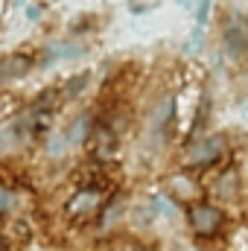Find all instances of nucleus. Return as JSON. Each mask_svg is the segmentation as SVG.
<instances>
[{
	"mask_svg": "<svg viewBox=\"0 0 248 251\" xmlns=\"http://www.w3.org/2000/svg\"><path fill=\"white\" fill-rule=\"evenodd\" d=\"M102 207V193L97 190H79L70 201H67V219L76 222V225H85L91 222Z\"/></svg>",
	"mask_w": 248,
	"mask_h": 251,
	"instance_id": "f257e3e1",
	"label": "nucleus"
},
{
	"mask_svg": "<svg viewBox=\"0 0 248 251\" xmlns=\"http://www.w3.org/2000/svg\"><path fill=\"white\" fill-rule=\"evenodd\" d=\"M225 149H228L225 137L210 134V137H201V140H196L193 146H187L184 158H187V164L201 167V164H213V161H219V158L225 155Z\"/></svg>",
	"mask_w": 248,
	"mask_h": 251,
	"instance_id": "f03ea898",
	"label": "nucleus"
},
{
	"mask_svg": "<svg viewBox=\"0 0 248 251\" xmlns=\"http://www.w3.org/2000/svg\"><path fill=\"white\" fill-rule=\"evenodd\" d=\"M222 222H225V216H222V210H219L216 204H193V207H190V225H193V231L201 234V237L216 234V231L222 228Z\"/></svg>",
	"mask_w": 248,
	"mask_h": 251,
	"instance_id": "7ed1b4c3",
	"label": "nucleus"
},
{
	"mask_svg": "<svg viewBox=\"0 0 248 251\" xmlns=\"http://www.w3.org/2000/svg\"><path fill=\"white\" fill-rule=\"evenodd\" d=\"M225 50L231 56H240L248 50V21L246 18H234L228 26H225Z\"/></svg>",
	"mask_w": 248,
	"mask_h": 251,
	"instance_id": "20e7f679",
	"label": "nucleus"
},
{
	"mask_svg": "<svg viewBox=\"0 0 248 251\" xmlns=\"http://www.w3.org/2000/svg\"><path fill=\"white\" fill-rule=\"evenodd\" d=\"M26 73H29V59L26 56H6V59H0V85L15 82V79H21Z\"/></svg>",
	"mask_w": 248,
	"mask_h": 251,
	"instance_id": "39448f33",
	"label": "nucleus"
},
{
	"mask_svg": "<svg viewBox=\"0 0 248 251\" xmlns=\"http://www.w3.org/2000/svg\"><path fill=\"white\" fill-rule=\"evenodd\" d=\"M91 134V114H79L64 131V146H76Z\"/></svg>",
	"mask_w": 248,
	"mask_h": 251,
	"instance_id": "423d86ee",
	"label": "nucleus"
},
{
	"mask_svg": "<svg viewBox=\"0 0 248 251\" xmlns=\"http://www.w3.org/2000/svg\"><path fill=\"white\" fill-rule=\"evenodd\" d=\"M67 56H82V47H70V44H53L50 53L44 56V64L56 62V59H67Z\"/></svg>",
	"mask_w": 248,
	"mask_h": 251,
	"instance_id": "0eeeda50",
	"label": "nucleus"
},
{
	"mask_svg": "<svg viewBox=\"0 0 248 251\" xmlns=\"http://www.w3.org/2000/svg\"><path fill=\"white\" fill-rule=\"evenodd\" d=\"M88 79H91V73H79V76H73V79L64 85L62 94H64V97H79V94H82V88L88 85Z\"/></svg>",
	"mask_w": 248,
	"mask_h": 251,
	"instance_id": "6e6552de",
	"label": "nucleus"
},
{
	"mask_svg": "<svg viewBox=\"0 0 248 251\" xmlns=\"http://www.w3.org/2000/svg\"><path fill=\"white\" fill-rule=\"evenodd\" d=\"M207 9H210V0H198V9H196V24L201 29V24L207 21Z\"/></svg>",
	"mask_w": 248,
	"mask_h": 251,
	"instance_id": "1a4fd4ad",
	"label": "nucleus"
},
{
	"mask_svg": "<svg viewBox=\"0 0 248 251\" xmlns=\"http://www.w3.org/2000/svg\"><path fill=\"white\" fill-rule=\"evenodd\" d=\"M12 140H15V131H12V126H3V128H0V149H6Z\"/></svg>",
	"mask_w": 248,
	"mask_h": 251,
	"instance_id": "9d476101",
	"label": "nucleus"
},
{
	"mask_svg": "<svg viewBox=\"0 0 248 251\" xmlns=\"http://www.w3.org/2000/svg\"><path fill=\"white\" fill-rule=\"evenodd\" d=\"M12 207V196L6 190H0V210H9Z\"/></svg>",
	"mask_w": 248,
	"mask_h": 251,
	"instance_id": "9b49d317",
	"label": "nucleus"
},
{
	"mask_svg": "<svg viewBox=\"0 0 248 251\" xmlns=\"http://www.w3.org/2000/svg\"><path fill=\"white\" fill-rule=\"evenodd\" d=\"M26 15H29V21H38V15H41V9H38V6H29V12H26Z\"/></svg>",
	"mask_w": 248,
	"mask_h": 251,
	"instance_id": "f8f14e48",
	"label": "nucleus"
},
{
	"mask_svg": "<svg viewBox=\"0 0 248 251\" xmlns=\"http://www.w3.org/2000/svg\"><path fill=\"white\" fill-rule=\"evenodd\" d=\"M175 3H181V6H187V3H190V0H175Z\"/></svg>",
	"mask_w": 248,
	"mask_h": 251,
	"instance_id": "ddd939ff",
	"label": "nucleus"
},
{
	"mask_svg": "<svg viewBox=\"0 0 248 251\" xmlns=\"http://www.w3.org/2000/svg\"><path fill=\"white\" fill-rule=\"evenodd\" d=\"M134 251H149V249H134Z\"/></svg>",
	"mask_w": 248,
	"mask_h": 251,
	"instance_id": "4468645a",
	"label": "nucleus"
},
{
	"mask_svg": "<svg viewBox=\"0 0 248 251\" xmlns=\"http://www.w3.org/2000/svg\"><path fill=\"white\" fill-rule=\"evenodd\" d=\"M246 85H248V82H246Z\"/></svg>",
	"mask_w": 248,
	"mask_h": 251,
	"instance_id": "2eb2a0df",
	"label": "nucleus"
}]
</instances>
